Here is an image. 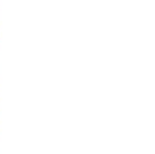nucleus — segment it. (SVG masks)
<instances>
[]
</instances>
